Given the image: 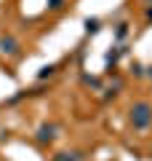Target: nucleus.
<instances>
[{
  "mask_svg": "<svg viewBox=\"0 0 152 161\" xmlns=\"http://www.w3.org/2000/svg\"><path fill=\"white\" fill-rule=\"evenodd\" d=\"M152 124V105L149 102H136L131 108V126L134 129H147Z\"/></svg>",
  "mask_w": 152,
  "mask_h": 161,
  "instance_id": "f257e3e1",
  "label": "nucleus"
},
{
  "mask_svg": "<svg viewBox=\"0 0 152 161\" xmlns=\"http://www.w3.org/2000/svg\"><path fill=\"white\" fill-rule=\"evenodd\" d=\"M0 48H3L6 54H16L19 51V43L11 38V35H3V38H0Z\"/></svg>",
  "mask_w": 152,
  "mask_h": 161,
  "instance_id": "f03ea898",
  "label": "nucleus"
},
{
  "mask_svg": "<svg viewBox=\"0 0 152 161\" xmlns=\"http://www.w3.org/2000/svg\"><path fill=\"white\" fill-rule=\"evenodd\" d=\"M53 137H56V129H53V126H40V132H38L40 142H51Z\"/></svg>",
  "mask_w": 152,
  "mask_h": 161,
  "instance_id": "7ed1b4c3",
  "label": "nucleus"
},
{
  "mask_svg": "<svg viewBox=\"0 0 152 161\" xmlns=\"http://www.w3.org/2000/svg\"><path fill=\"white\" fill-rule=\"evenodd\" d=\"M85 30H88V32H96V30H99V22H96V19H88V22H85Z\"/></svg>",
  "mask_w": 152,
  "mask_h": 161,
  "instance_id": "20e7f679",
  "label": "nucleus"
},
{
  "mask_svg": "<svg viewBox=\"0 0 152 161\" xmlns=\"http://www.w3.org/2000/svg\"><path fill=\"white\" fill-rule=\"evenodd\" d=\"M51 8H62V0H51Z\"/></svg>",
  "mask_w": 152,
  "mask_h": 161,
  "instance_id": "39448f33",
  "label": "nucleus"
},
{
  "mask_svg": "<svg viewBox=\"0 0 152 161\" xmlns=\"http://www.w3.org/2000/svg\"><path fill=\"white\" fill-rule=\"evenodd\" d=\"M147 19H149V22H152V8H149V11H147Z\"/></svg>",
  "mask_w": 152,
  "mask_h": 161,
  "instance_id": "423d86ee",
  "label": "nucleus"
}]
</instances>
